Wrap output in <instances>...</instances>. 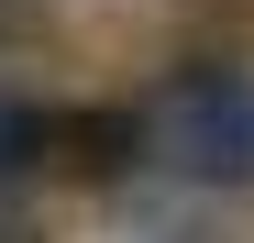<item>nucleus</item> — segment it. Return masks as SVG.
I'll use <instances>...</instances> for the list:
<instances>
[{
  "label": "nucleus",
  "mask_w": 254,
  "mask_h": 243,
  "mask_svg": "<svg viewBox=\"0 0 254 243\" xmlns=\"http://www.w3.org/2000/svg\"><path fill=\"white\" fill-rule=\"evenodd\" d=\"M144 166L188 188H254V66H188L144 100Z\"/></svg>",
  "instance_id": "obj_1"
},
{
  "label": "nucleus",
  "mask_w": 254,
  "mask_h": 243,
  "mask_svg": "<svg viewBox=\"0 0 254 243\" xmlns=\"http://www.w3.org/2000/svg\"><path fill=\"white\" fill-rule=\"evenodd\" d=\"M45 133H56V122H45V111H33V100H11V89H0V177H22V166H33V155H45Z\"/></svg>",
  "instance_id": "obj_2"
},
{
  "label": "nucleus",
  "mask_w": 254,
  "mask_h": 243,
  "mask_svg": "<svg viewBox=\"0 0 254 243\" xmlns=\"http://www.w3.org/2000/svg\"><path fill=\"white\" fill-rule=\"evenodd\" d=\"M33 33H45V11L33 0H0V45H33Z\"/></svg>",
  "instance_id": "obj_3"
}]
</instances>
